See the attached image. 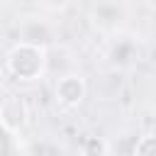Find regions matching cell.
Listing matches in <instances>:
<instances>
[{
  "label": "cell",
  "mask_w": 156,
  "mask_h": 156,
  "mask_svg": "<svg viewBox=\"0 0 156 156\" xmlns=\"http://www.w3.org/2000/svg\"><path fill=\"white\" fill-rule=\"evenodd\" d=\"M5 68L15 80H22V83L39 80L44 73H49V46L17 41L7 51Z\"/></svg>",
  "instance_id": "obj_1"
},
{
  "label": "cell",
  "mask_w": 156,
  "mask_h": 156,
  "mask_svg": "<svg viewBox=\"0 0 156 156\" xmlns=\"http://www.w3.org/2000/svg\"><path fill=\"white\" fill-rule=\"evenodd\" d=\"M88 20L93 29H98L105 37H115L124 29L129 20V5L127 0H90Z\"/></svg>",
  "instance_id": "obj_2"
},
{
  "label": "cell",
  "mask_w": 156,
  "mask_h": 156,
  "mask_svg": "<svg viewBox=\"0 0 156 156\" xmlns=\"http://www.w3.org/2000/svg\"><path fill=\"white\" fill-rule=\"evenodd\" d=\"M141 41L134 34L119 32L115 37H107V46H105V61L112 71H129L141 61Z\"/></svg>",
  "instance_id": "obj_3"
},
{
  "label": "cell",
  "mask_w": 156,
  "mask_h": 156,
  "mask_svg": "<svg viewBox=\"0 0 156 156\" xmlns=\"http://www.w3.org/2000/svg\"><path fill=\"white\" fill-rule=\"evenodd\" d=\"M88 95V80L83 73L78 71H68V73H61L56 76V83H54V98L58 105L73 110L78 105H83Z\"/></svg>",
  "instance_id": "obj_4"
},
{
  "label": "cell",
  "mask_w": 156,
  "mask_h": 156,
  "mask_svg": "<svg viewBox=\"0 0 156 156\" xmlns=\"http://www.w3.org/2000/svg\"><path fill=\"white\" fill-rule=\"evenodd\" d=\"M17 32L20 39L17 41H27V44H39V46H49L54 41V22L41 17V15H24L17 22Z\"/></svg>",
  "instance_id": "obj_5"
},
{
  "label": "cell",
  "mask_w": 156,
  "mask_h": 156,
  "mask_svg": "<svg viewBox=\"0 0 156 156\" xmlns=\"http://www.w3.org/2000/svg\"><path fill=\"white\" fill-rule=\"evenodd\" d=\"M0 119H2V129L20 134V129H22V127L27 124V119H29V107H27L24 98H22V95H15V93L5 95L2 107H0Z\"/></svg>",
  "instance_id": "obj_6"
},
{
  "label": "cell",
  "mask_w": 156,
  "mask_h": 156,
  "mask_svg": "<svg viewBox=\"0 0 156 156\" xmlns=\"http://www.w3.org/2000/svg\"><path fill=\"white\" fill-rule=\"evenodd\" d=\"M80 156H110V141L102 134H85L78 144Z\"/></svg>",
  "instance_id": "obj_7"
},
{
  "label": "cell",
  "mask_w": 156,
  "mask_h": 156,
  "mask_svg": "<svg viewBox=\"0 0 156 156\" xmlns=\"http://www.w3.org/2000/svg\"><path fill=\"white\" fill-rule=\"evenodd\" d=\"M134 156H156V134H141L134 144Z\"/></svg>",
  "instance_id": "obj_8"
},
{
  "label": "cell",
  "mask_w": 156,
  "mask_h": 156,
  "mask_svg": "<svg viewBox=\"0 0 156 156\" xmlns=\"http://www.w3.org/2000/svg\"><path fill=\"white\" fill-rule=\"evenodd\" d=\"M20 156V136L17 132H7L2 129V156Z\"/></svg>",
  "instance_id": "obj_9"
},
{
  "label": "cell",
  "mask_w": 156,
  "mask_h": 156,
  "mask_svg": "<svg viewBox=\"0 0 156 156\" xmlns=\"http://www.w3.org/2000/svg\"><path fill=\"white\" fill-rule=\"evenodd\" d=\"M44 10H51V12H61L71 5V0H37Z\"/></svg>",
  "instance_id": "obj_10"
}]
</instances>
